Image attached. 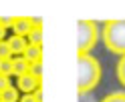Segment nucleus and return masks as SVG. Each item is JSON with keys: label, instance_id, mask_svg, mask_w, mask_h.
<instances>
[{"label": "nucleus", "instance_id": "nucleus-1", "mask_svg": "<svg viewBox=\"0 0 125 102\" xmlns=\"http://www.w3.org/2000/svg\"><path fill=\"white\" fill-rule=\"evenodd\" d=\"M77 66H79V76H77V90L81 94H89L101 80V64L97 58L91 54H79L77 58Z\"/></svg>", "mask_w": 125, "mask_h": 102}, {"label": "nucleus", "instance_id": "nucleus-2", "mask_svg": "<svg viewBox=\"0 0 125 102\" xmlns=\"http://www.w3.org/2000/svg\"><path fill=\"white\" fill-rule=\"evenodd\" d=\"M103 42L107 50L125 56V20H107L103 24Z\"/></svg>", "mask_w": 125, "mask_h": 102}, {"label": "nucleus", "instance_id": "nucleus-3", "mask_svg": "<svg viewBox=\"0 0 125 102\" xmlns=\"http://www.w3.org/2000/svg\"><path fill=\"white\" fill-rule=\"evenodd\" d=\"M97 24L93 20L77 22V54H89V50L97 42Z\"/></svg>", "mask_w": 125, "mask_h": 102}, {"label": "nucleus", "instance_id": "nucleus-4", "mask_svg": "<svg viewBox=\"0 0 125 102\" xmlns=\"http://www.w3.org/2000/svg\"><path fill=\"white\" fill-rule=\"evenodd\" d=\"M32 28H34L32 18H26V16H18V18H14V24H12L14 36H22V38H26L28 32H30Z\"/></svg>", "mask_w": 125, "mask_h": 102}, {"label": "nucleus", "instance_id": "nucleus-5", "mask_svg": "<svg viewBox=\"0 0 125 102\" xmlns=\"http://www.w3.org/2000/svg\"><path fill=\"white\" fill-rule=\"evenodd\" d=\"M36 88H41V78H34L32 74H24L18 78V90L24 94H32Z\"/></svg>", "mask_w": 125, "mask_h": 102}, {"label": "nucleus", "instance_id": "nucleus-6", "mask_svg": "<svg viewBox=\"0 0 125 102\" xmlns=\"http://www.w3.org/2000/svg\"><path fill=\"white\" fill-rule=\"evenodd\" d=\"M6 42H8L12 54H24L26 46H28V40H26V38H22V36H14V34H12Z\"/></svg>", "mask_w": 125, "mask_h": 102}, {"label": "nucleus", "instance_id": "nucleus-7", "mask_svg": "<svg viewBox=\"0 0 125 102\" xmlns=\"http://www.w3.org/2000/svg\"><path fill=\"white\" fill-rule=\"evenodd\" d=\"M28 70H30V62H28L24 56L12 58V74H16V76L20 78V76L28 74Z\"/></svg>", "mask_w": 125, "mask_h": 102}, {"label": "nucleus", "instance_id": "nucleus-8", "mask_svg": "<svg viewBox=\"0 0 125 102\" xmlns=\"http://www.w3.org/2000/svg\"><path fill=\"white\" fill-rule=\"evenodd\" d=\"M22 56H24L28 62H38V60H42V48L41 46H34V44H28Z\"/></svg>", "mask_w": 125, "mask_h": 102}, {"label": "nucleus", "instance_id": "nucleus-9", "mask_svg": "<svg viewBox=\"0 0 125 102\" xmlns=\"http://www.w3.org/2000/svg\"><path fill=\"white\" fill-rule=\"evenodd\" d=\"M26 40H28V44L41 46V44H42V26H34V28H32V30L28 32Z\"/></svg>", "mask_w": 125, "mask_h": 102}, {"label": "nucleus", "instance_id": "nucleus-10", "mask_svg": "<svg viewBox=\"0 0 125 102\" xmlns=\"http://www.w3.org/2000/svg\"><path fill=\"white\" fill-rule=\"evenodd\" d=\"M0 102H20V94L18 90H14L12 86L8 90H4L2 94H0Z\"/></svg>", "mask_w": 125, "mask_h": 102}, {"label": "nucleus", "instance_id": "nucleus-11", "mask_svg": "<svg viewBox=\"0 0 125 102\" xmlns=\"http://www.w3.org/2000/svg\"><path fill=\"white\" fill-rule=\"evenodd\" d=\"M28 74H32L34 78H41V76H42V60H38V62H30V70H28Z\"/></svg>", "mask_w": 125, "mask_h": 102}, {"label": "nucleus", "instance_id": "nucleus-12", "mask_svg": "<svg viewBox=\"0 0 125 102\" xmlns=\"http://www.w3.org/2000/svg\"><path fill=\"white\" fill-rule=\"evenodd\" d=\"M0 74H2V76H10L12 74V58L0 60Z\"/></svg>", "mask_w": 125, "mask_h": 102}, {"label": "nucleus", "instance_id": "nucleus-13", "mask_svg": "<svg viewBox=\"0 0 125 102\" xmlns=\"http://www.w3.org/2000/svg\"><path fill=\"white\" fill-rule=\"evenodd\" d=\"M8 58H12L10 46H8L6 40H2V42H0V60H8Z\"/></svg>", "mask_w": 125, "mask_h": 102}, {"label": "nucleus", "instance_id": "nucleus-14", "mask_svg": "<svg viewBox=\"0 0 125 102\" xmlns=\"http://www.w3.org/2000/svg\"><path fill=\"white\" fill-rule=\"evenodd\" d=\"M101 102H125V92H113L107 98H103Z\"/></svg>", "mask_w": 125, "mask_h": 102}, {"label": "nucleus", "instance_id": "nucleus-15", "mask_svg": "<svg viewBox=\"0 0 125 102\" xmlns=\"http://www.w3.org/2000/svg\"><path fill=\"white\" fill-rule=\"evenodd\" d=\"M117 76H119V82L125 86V56L119 60V64H117Z\"/></svg>", "mask_w": 125, "mask_h": 102}, {"label": "nucleus", "instance_id": "nucleus-16", "mask_svg": "<svg viewBox=\"0 0 125 102\" xmlns=\"http://www.w3.org/2000/svg\"><path fill=\"white\" fill-rule=\"evenodd\" d=\"M8 88H10V78L0 74V94H2L4 90H8Z\"/></svg>", "mask_w": 125, "mask_h": 102}, {"label": "nucleus", "instance_id": "nucleus-17", "mask_svg": "<svg viewBox=\"0 0 125 102\" xmlns=\"http://www.w3.org/2000/svg\"><path fill=\"white\" fill-rule=\"evenodd\" d=\"M20 102H38L32 94H24V96H20Z\"/></svg>", "mask_w": 125, "mask_h": 102}, {"label": "nucleus", "instance_id": "nucleus-18", "mask_svg": "<svg viewBox=\"0 0 125 102\" xmlns=\"http://www.w3.org/2000/svg\"><path fill=\"white\" fill-rule=\"evenodd\" d=\"M32 96H34L38 102H42V88H36V90L32 92Z\"/></svg>", "mask_w": 125, "mask_h": 102}, {"label": "nucleus", "instance_id": "nucleus-19", "mask_svg": "<svg viewBox=\"0 0 125 102\" xmlns=\"http://www.w3.org/2000/svg\"><path fill=\"white\" fill-rule=\"evenodd\" d=\"M81 102H95V100H93L89 94H81Z\"/></svg>", "mask_w": 125, "mask_h": 102}, {"label": "nucleus", "instance_id": "nucleus-20", "mask_svg": "<svg viewBox=\"0 0 125 102\" xmlns=\"http://www.w3.org/2000/svg\"><path fill=\"white\" fill-rule=\"evenodd\" d=\"M4 36H6V28H4L2 24H0V42L4 40Z\"/></svg>", "mask_w": 125, "mask_h": 102}]
</instances>
